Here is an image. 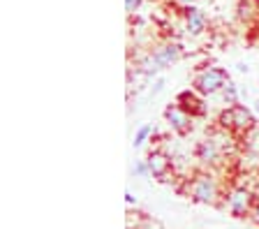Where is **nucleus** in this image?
<instances>
[{"label":"nucleus","instance_id":"1","mask_svg":"<svg viewBox=\"0 0 259 229\" xmlns=\"http://www.w3.org/2000/svg\"><path fill=\"white\" fill-rule=\"evenodd\" d=\"M227 81H229V76H227L225 70H220V67H208V70H204L197 79H194V86H197L199 93L213 95V93H218Z\"/></svg>","mask_w":259,"mask_h":229},{"label":"nucleus","instance_id":"2","mask_svg":"<svg viewBox=\"0 0 259 229\" xmlns=\"http://www.w3.org/2000/svg\"><path fill=\"white\" fill-rule=\"evenodd\" d=\"M220 123L225 127H236V130H250V127L254 125V118L252 114H250L245 107H232L229 111H225V114L220 116Z\"/></svg>","mask_w":259,"mask_h":229},{"label":"nucleus","instance_id":"3","mask_svg":"<svg viewBox=\"0 0 259 229\" xmlns=\"http://www.w3.org/2000/svg\"><path fill=\"white\" fill-rule=\"evenodd\" d=\"M190 192H192L194 202H204V204H213L218 197V190H215V183L208 178V176H199V178L192 180L190 186Z\"/></svg>","mask_w":259,"mask_h":229},{"label":"nucleus","instance_id":"4","mask_svg":"<svg viewBox=\"0 0 259 229\" xmlns=\"http://www.w3.org/2000/svg\"><path fill=\"white\" fill-rule=\"evenodd\" d=\"M164 116H167V120L171 123V127L178 134H188L190 132V116L185 114L181 107H167Z\"/></svg>","mask_w":259,"mask_h":229},{"label":"nucleus","instance_id":"5","mask_svg":"<svg viewBox=\"0 0 259 229\" xmlns=\"http://www.w3.org/2000/svg\"><path fill=\"white\" fill-rule=\"evenodd\" d=\"M185 26H188V33L190 35H199L206 26V17L204 12L197 10V7H188L185 10Z\"/></svg>","mask_w":259,"mask_h":229},{"label":"nucleus","instance_id":"6","mask_svg":"<svg viewBox=\"0 0 259 229\" xmlns=\"http://www.w3.org/2000/svg\"><path fill=\"white\" fill-rule=\"evenodd\" d=\"M148 171H151L153 176H157V178H162V176L169 171V158L160 151L151 153V155H148Z\"/></svg>","mask_w":259,"mask_h":229},{"label":"nucleus","instance_id":"7","mask_svg":"<svg viewBox=\"0 0 259 229\" xmlns=\"http://www.w3.org/2000/svg\"><path fill=\"white\" fill-rule=\"evenodd\" d=\"M250 206V192L248 190H234L229 197V208L234 215H243Z\"/></svg>","mask_w":259,"mask_h":229},{"label":"nucleus","instance_id":"8","mask_svg":"<svg viewBox=\"0 0 259 229\" xmlns=\"http://www.w3.org/2000/svg\"><path fill=\"white\" fill-rule=\"evenodd\" d=\"M178 56H181V54H178V47H176V44H164V47L155 49V58L160 60L162 67H167V65H171V63H176Z\"/></svg>","mask_w":259,"mask_h":229},{"label":"nucleus","instance_id":"9","mask_svg":"<svg viewBox=\"0 0 259 229\" xmlns=\"http://www.w3.org/2000/svg\"><path fill=\"white\" fill-rule=\"evenodd\" d=\"M157 70H162V65H160V60L155 58V54H151L148 58L141 60V72L144 74H155Z\"/></svg>","mask_w":259,"mask_h":229},{"label":"nucleus","instance_id":"10","mask_svg":"<svg viewBox=\"0 0 259 229\" xmlns=\"http://www.w3.org/2000/svg\"><path fill=\"white\" fill-rule=\"evenodd\" d=\"M197 151H199V158H201V160H213V158L218 155L215 144H213V142H201Z\"/></svg>","mask_w":259,"mask_h":229},{"label":"nucleus","instance_id":"11","mask_svg":"<svg viewBox=\"0 0 259 229\" xmlns=\"http://www.w3.org/2000/svg\"><path fill=\"white\" fill-rule=\"evenodd\" d=\"M148 134H151V125H144L139 132H137L135 142H132V144H135V148H139L141 144H144V139H146V136H148Z\"/></svg>","mask_w":259,"mask_h":229},{"label":"nucleus","instance_id":"12","mask_svg":"<svg viewBox=\"0 0 259 229\" xmlns=\"http://www.w3.org/2000/svg\"><path fill=\"white\" fill-rule=\"evenodd\" d=\"M225 98H227V102H229V104L236 102V86H234L232 81L225 83Z\"/></svg>","mask_w":259,"mask_h":229},{"label":"nucleus","instance_id":"13","mask_svg":"<svg viewBox=\"0 0 259 229\" xmlns=\"http://www.w3.org/2000/svg\"><path fill=\"white\" fill-rule=\"evenodd\" d=\"M137 7H139V0H125V12L127 14H135Z\"/></svg>","mask_w":259,"mask_h":229},{"label":"nucleus","instance_id":"14","mask_svg":"<svg viewBox=\"0 0 259 229\" xmlns=\"http://www.w3.org/2000/svg\"><path fill=\"white\" fill-rule=\"evenodd\" d=\"M162 86H164V81H157V83H155V88H153V95H157V93H160V90H162Z\"/></svg>","mask_w":259,"mask_h":229},{"label":"nucleus","instance_id":"15","mask_svg":"<svg viewBox=\"0 0 259 229\" xmlns=\"http://www.w3.org/2000/svg\"><path fill=\"white\" fill-rule=\"evenodd\" d=\"M252 218H254V222L259 224V204H257V206H254V213H252Z\"/></svg>","mask_w":259,"mask_h":229},{"label":"nucleus","instance_id":"16","mask_svg":"<svg viewBox=\"0 0 259 229\" xmlns=\"http://www.w3.org/2000/svg\"><path fill=\"white\" fill-rule=\"evenodd\" d=\"M178 3H183V5H190V3H194V0H178Z\"/></svg>","mask_w":259,"mask_h":229}]
</instances>
